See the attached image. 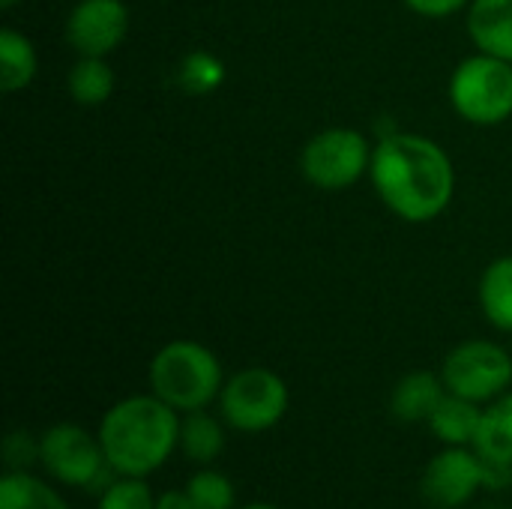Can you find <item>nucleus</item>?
<instances>
[{"label": "nucleus", "mask_w": 512, "mask_h": 509, "mask_svg": "<svg viewBox=\"0 0 512 509\" xmlns=\"http://www.w3.org/2000/svg\"><path fill=\"white\" fill-rule=\"evenodd\" d=\"M153 396L168 402L174 411L192 414L213 405L225 387L222 366L210 348L192 339L168 342L156 351L150 363Z\"/></svg>", "instance_id": "obj_3"}, {"label": "nucleus", "mask_w": 512, "mask_h": 509, "mask_svg": "<svg viewBox=\"0 0 512 509\" xmlns=\"http://www.w3.org/2000/svg\"><path fill=\"white\" fill-rule=\"evenodd\" d=\"M450 102L468 123H504L512 114V63L486 51L462 60L450 78Z\"/></svg>", "instance_id": "obj_5"}, {"label": "nucleus", "mask_w": 512, "mask_h": 509, "mask_svg": "<svg viewBox=\"0 0 512 509\" xmlns=\"http://www.w3.org/2000/svg\"><path fill=\"white\" fill-rule=\"evenodd\" d=\"M129 30L123 0H78L66 18V39L81 57L111 54Z\"/></svg>", "instance_id": "obj_10"}, {"label": "nucleus", "mask_w": 512, "mask_h": 509, "mask_svg": "<svg viewBox=\"0 0 512 509\" xmlns=\"http://www.w3.org/2000/svg\"><path fill=\"white\" fill-rule=\"evenodd\" d=\"M156 509H195V507H192V501H189L186 489H171V492H165V495H159V498H156Z\"/></svg>", "instance_id": "obj_26"}, {"label": "nucleus", "mask_w": 512, "mask_h": 509, "mask_svg": "<svg viewBox=\"0 0 512 509\" xmlns=\"http://www.w3.org/2000/svg\"><path fill=\"white\" fill-rule=\"evenodd\" d=\"M480 420H483V408L477 402L462 399L456 393H447L438 402L435 414L429 417V429L447 447H474L477 432H480Z\"/></svg>", "instance_id": "obj_13"}, {"label": "nucleus", "mask_w": 512, "mask_h": 509, "mask_svg": "<svg viewBox=\"0 0 512 509\" xmlns=\"http://www.w3.org/2000/svg\"><path fill=\"white\" fill-rule=\"evenodd\" d=\"M372 165V147L357 129H324L318 132L300 156L303 177L318 189H348Z\"/></svg>", "instance_id": "obj_8"}, {"label": "nucleus", "mask_w": 512, "mask_h": 509, "mask_svg": "<svg viewBox=\"0 0 512 509\" xmlns=\"http://www.w3.org/2000/svg\"><path fill=\"white\" fill-rule=\"evenodd\" d=\"M219 408L231 429L246 435L267 432L288 414V384L264 366L243 369L225 381Z\"/></svg>", "instance_id": "obj_6"}, {"label": "nucleus", "mask_w": 512, "mask_h": 509, "mask_svg": "<svg viewBox=\"0 0 512 509\" xmlns=\"http://www.w3.org/2000/svg\"><path fill=\"white\" fill-rule=\"evenodd\" d=\"M39 465L63 486L102 495L120 474L108 465L99 435L75 423H57L39 438Z\"/></svg>", "instance_id": "obj_4"}, {"label": "nucleus", "mask_w": 512, "mask_h": 509, "mask_svg": "<svg viewBox=\"0 0 512 509\" xmlns=\"http://www.w3.org/2000/svg\"><path fill=\"white\" fill-rule=\"evenodd\" d=\"M480 306L498 330L512 333V255L492 261L480 279Z\"/></svg>", "instance_id": "obj_16"}, {"label": "nucleus", "mask_w": 512, "mask_h": 509, "mask_svg": "<svg viewBox=\"0 0 512 509\" xmlns=\"http://www.w3.org/2000/svg\"><path fill=\"white\" fill-rule=\"evenodd\" d=\"M483 486L486 489H510L512 486V465L483 459Z\"/></svg>", "instance_id": "obj_25"}, {"label": "nucleus", "mask_w": 512, "mask_h": 509, "mask_svg": "<svg viewBox=\"0 0 512 509\" xmlns=\"http://www.w3.org/2000/svg\"><path fill=\"white\" fill-rule=\"evenodd\" d=\"M474 450L483 459L512 465V393L498 396L495 402H489V408H483Z\"/></svg>", "instance_id": "obj_14"}, {"label": "nucleus", "mask_w": 512, "mask_h": 509, "mask_svg": "<svg viewBox=\"0 0 512 509\" xmlns=\"http://www.w3.org/2000/svg\"><path fill=\"white\" fill-rule=\"evenodd\" d=\"M177 81L186 93L192 96H204L210 90H216L225 81V66L222 60H216L207 51H192L183 57L180 69H177Z\"/></svg>", "instance_id": "obj_20"}, {"label": "nucleus", "mask_w": 512, "mask_h": 509, "mask_svg": "<svg viewBox=\"0 0 512 509\" xmlns=\"http://www.w3.org/2000/svg\"><path fill=\"white\" fill-rule=\"evenodd\" d=\"M15 3H18V0H0V6H3V9H12Z\"/></svg>", "instance_id": "obj_28"}, {"label": "nucleus", "mask_w": 512, "mask_h": 509, "mask_svg": "<svg viewBox=\"0 0 512 509\" xmlns=\"http://www.w3.org/2000/svg\"><path fill=\"white\" fill-rule=\"evenodd\" d=\"M468 33L480 51L512 63V0H471Z\"/></svg>", "instance_id": "obj_11"}, {"label": "nucleus", "mask_w": 512, "mask_h": 509, "mask_svg": "<svg viewBox=\"0 0 512 509\" xmlns=\"http://www.w3.org/2000/svg\"><path fill=\"white\" fill-rule=\"evenodd\" d=\"M69 93L78 105H102L114 93V69L102 57H81L69 69Z\"/></svg>", "instance_id": "obj_19"}, {"label": "nucleus", "mask_w": 512, "mask_h": 509, "mask_svg": "<svg viewBox=\"0 0 512 509\" xmlns=\"http://www.w3.org/2000/svg\"><path fill=\"white\" fill-rule=\"evenodd\" d=\"M0 509H69V504L39 477L27 471H6L0 480Z\"/></svg>", "instance_id": "obj_18"}, {"label": "nucleus", "mask_w": 512, "mask_h": 509, "mask_svg": "<svg viewBox=\"0 0 512 509\" xmlns=\"http://www.w3.org/2000/svg\"><path fill=\"white\" fill-rule=\"evenodd\" d=\"M483 486V456L468 447H447L429 459L420 492L438 509L465 507Z\"/></svg>", "instance_id": "obj_9"}, {"label": "nucleus", "mask_w": 512, "mask_h": 509, "mask_svg": "<svg viewBox=\"0 0 512 509\" xmlns=\"http://www.w3.org/2000/svg\"><path fill=\"white\" fill-rule=\"evenodd\" d=\"M186 495L195 509H234V483L219 471H198L186 483Z\"/></svg>", "instance_id": "obj_21"}, {"label": "nucleus", "mask_w": 512, "mask_h": 509, "mask_svg": "<svg viewBox=\"0 0 512 509\" xmlns=\"http://www.w3.org/2000/svg\"><path fill=\"white\" fill-rule=\"evenodd\" d=\"M36 66H39V60H36L33 42L27 36H21L18 30L3 27L0 30V87L6 93L24 90L33 81Z\"/></svg>", "instance_id": "obj_17"}, {"label": "nucleus", "mask_w": 512, "mask_h": 509, "mask_svg": "<svg viewBox=\"0 0 512 509\" xmlns=\"http://www.w3.org/2000/svg\"><path fill=\"white\" fill-rule=\"evenodd\" d=\"M441 378L447 393H456L477 405H489L510 390L512 354L504 351L498 342H486V339L462 342L447 354L441 366Z\"/></svg>", "instance_id": "obj_7"}, {"label": "nucleus", "mask_w": 512, "mask_h": 509, "mask_svg": "<svg viewBox=\"0 0 512 509\" xmlns=\"http://www.w3.org/2000/svg\"><path fill=\"white\" fill-rule=\"evenodd\" d=\"M225 450V429L207 411H192L180 420V453L195 465H210Z\"/></svg>", "instance_id": "obj_15"}, {"label": "nucleus", "mask_w": 512, "mask_h": 509, "mask_svg": "<svg viewBox=\"0 0 512 509\" xmlns=\"http://www.w3.org/2000/svg\"><path fill=\"white\" fill-rule=\"evenodd\" d=\"M240 509H279V507H273V504H246V507H240Z\"/></svg>", "instance_id": "obj_27"}, {"label": "nucleus", "mask_w": 512, "mask_h": 509, "mask_svg": "<svg viewBox=\"0 0 512 509\" xmlns=\"http://www.w3.org/2000/svg\"><path fill=\"white\" fill-rule=\"evenodd\" d=\"M447 396L444 378L432 372H408L390 396V411L399 423H429L438 402Z\"/></svg>", "instance_id": "obj_12"}, {"label": "nucleus", "mask_w": 512, "mask_h": 509, "mask_svg": "<svg viewBox=\"0 0 512 509\" xmlns=\"http://www.w3.org/2000/svg\"><path fill=\"white\" fill-rule=\"evenodd\" d=\"M96 509H156V498L144 477H117L99 495Z\"/></svg>", "instance_id": "obj_22"}, {"label": "nucleus", "mask_w": 512, "mask_h": 509, "mask_svg": "<svg viewBox=\"0 0 512 509\" xmlns=\"http://www.w3.org/2000/svg\"><path fill=\"white\" fill-rule=\"evenodd\" d=\"M3 462L6 471H27L39 462V441L27 432H12L3 444Z\"/></svg>", "instance_id": "obj_23"}, {"label": "nucleus", "mask_w": 512, "mask_h": 509, "mask_svg": "<svg viewBox=\"0 0 512 509\" xmlns=\"http://www.w3.org/2000/svg\"><path fill=\"white\" fill-rule=\"evenodd\" d=\"M465 3H471V0H405L408 9H414L417 15H426V18L453 15V12H459Z\"/></svg>", "instance_id": "obj_24"}, {"label": "nucleus", "mask_w": 512, "mask_h": 509, "mask_svg": "<svg viewBox=\"0 0 512 509\" xmlns=\"http://www.w3.org/2000/svg\"><path fill=\"white\" fill-rule=\"evenodd\" d=\"M369 177L378 198L405 222L438 219L456 189V171L444 147L408 132L387 135L372 147Z\"/></svg>", "instance_id": "obj_1"}, {"label": "nucleus", "mask_w": 512, "mask_h": 509, "mask_svg": "<svg viewBox=\"0 0 512 509\" xmlns=\"http://www.w3.org/2000/svg\"><path fill=\"white\" fill-rule=\"evenodd\" d=\"M99 444L120 477H150L180 447V417L159 396H129L105 411Z\"/></svg>", "instance_id": "obj_2"}]
</instances>
